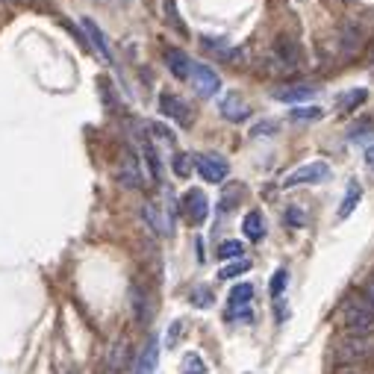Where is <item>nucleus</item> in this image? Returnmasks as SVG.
Segmentation results:
<instances>
[{
  "label": "nucleus",
  "instance_id": "1",
  "mask_svg": "<svg viewBox=\"0 0 374 374\" xmlns=\"http://www.w3.org/2000/svg\"><path fill=\"white\" fill-rule=\"evenodd\" d=\"M342 319H345V327L353 333V336H365V333H374V309H371L368 301L348 298L342 304Z\"/></svg>",
  "mask_w": 374,
  "mask_h": 374
},
{
  "label": "nucleus",
  "instance_id": "2",
  "mask_svg": "<svg viewBox=\"0 0 374 374\" xmlns=\"http://www.w3.org/2000/svg\"><path fill=\"white\" fill-rule=\"evenodd\" d=\"M333 171L327 163H307L301 168H295L286 174V180H283V189H295V186H309V183H324L330 180Z\"/></svg>",
  "mask_w": 374,
  "mask_h": 374
},
{
  "label": "nucleus",
  "instance_id": "3",
  "mask_svg": "<svg viewBox=\"0 0 374 374\" xmlns=\"http://www.w3.org/2000/svg\"><path fill=\"white\" fill-rule=\"evenodd\" d=\"M189 83L194 86V92H198L201 97H215L221 92V77L215 74L209 65H204V62H192Z\"/></svg>",
  "mask_w": 374,
  "mask_h": 374
},
{
  "label": "nucleus",
  "instance_id": "4",
  "mask_svg": "<svg viewBox=\"0 0 374 374\" xmlns=\"http://www.w3.org/2000/svg\"><path fill=\"white\" fill-rule=\"evenodd\" d=\"M194 168H198V174L204 177L207 183H224L227 177V160L219 153H198L194 156Z\"/></svg>",
  "mask_w": 374,
  "mask_h": 374
},
{
  "label": "nucleus",
  "instance_id": "5",
  "mask_svg": "<svg viewBox=\"0 0 374 374\" xmlns=\"http://www.w3.org/2000/svg\"><path fill=\"white\" fill-rule=\"evenodd\" d=\"M183 212H186L189 224L201 227V224L209 219V198H207L201 189H189V192L183 194Z\"/></svg>",
  "mask_w": 374,
  "mask_h": 374
},
{
  "label": "nucleus",
  "instance_id": "6",
  "mask_svg": "<svg viewBox=\"0 0 374 374\" xmlns=\"http://www.w3.org/2000/svg\"><path fill=\"white\" fill-rule=\"evenodd\" d=\"M219 112H221V118H227L230 124H242V121L251 118V104L239 92H227L219 101Z\"/></svg>",
  "mask_w": 374,
  "mask_h": 374
},
{
  "label": "nucleus",
  "instance_id": "7",
  "mask_svg": "<svg viewBox=\"0 0 374 374\" xmlns=\"http://www.w3.org/2000/svg\"><path fill=\"white\" fill-rule=\"evenodd\" d=\"M333 353H336V360H342V363H357V360H365L371 353V342L363 336H345L336 342Z\"/></svg>",
  "mask_w": 374,
  "mask_h": 374
},
{
  "label": "nucleus",
  "instance_id": "8",
  "mask_svg": "<svg viewBox=\"0 0 374 374\" xmlns=\"http://www.w3.org/2000/svg\"><path fill=\"white\" fill-rule=\"evenodd\" d=\"M160 109H163V115H168L171 121H177L180 127H192V121H194V115H192L189 104L180 101V97L171 94V92H163V94H160Z\"/></svg>",
  "mask_w": 374,
  "mask_h": 374
},
{
  "label": "nucleus",
  "instance_id": "9",
  "mask_svg": "<svg viewBox=\"0 0 374 374\" xmlns=\"http://www.w3.org/2000/svg\"><path fill=\"white\" fill-rule=\"evenodd\" d=\"M142 215H145V221H148V227H150L153 233L171 236V230H174V215L165 212L156 201H148V204L142 207Z\"/></svg>",
  "mask_w": 374,
  "mask_h": 374
},
{
  "label": "nucleus",
  "instance_id": "10",
  "mask_svg": "<svg viewBox=\"0 0 374 374\" xmlns=\"http://www.w3.org/2000/svg\"><path fill=\"white\" fill-rule=\"evenodd\" d=\"M163 59H165V68L171 71L174 80H189V74H192V59L186 50L180 48H165L163 50Z\"/></svg>",
  "mask_w": 374,
  "mask_h": 374
},
{
  "label": "nucleus",
  "instance_id": "11",
  "mask_svg": "<svg viewBox=\"0 0 374 374\" xmlns=\"http://www.w3.org/2000/svg\"><path fill=\"white\" fill-rule=\"evenodd\" d=\"M156 360H160V339L150 336L142 348V353L133 363V374H153L156 371Z\"/></svg>",
  "mask_w": 374,
  "mask_h": 374
},
{
  "label": "nucleus",
  "instance_id": "12",
  "mask_svg": "<svg viewBox=\"0 0 374 374\" xmlns=\"http://www.w3.org/2000/svg\"><path fill=\"white\" fill-rule=\"evenodd\" d=\"M83 33H86V38H89V45L97 50V56L104 59V62H112V50H109V42H106V35H104V30L97 27L92 18H83Z\"/></svg>",
  "mask_w": 374,
  "mask_h": 374
},
{
  "label": "nucleus",
  "instance_id": "13",
  "mask_svg": "<svg viewBox=\"0 0 374 374\" xmlns=\"http://www.w3.org/2000/svg\"><path fill=\"white\" fill-rule=\"evenodd\" d=\"M118 180H121L127 189H139L142 186V165H139V156L136 153H124L121 168H118Z\"/></svg>",
  "mask_w": 374,
  "mask_h": 374
},
{
  "label": "nucleus",
  "instance_id": "14",
  "mask_svg": "<svg viewBox=\"0 0 374 374\" xmlns=\"http://www.w3.org/2000/svg\"><path fill=\"white\" fill-rule=\"evenodd\" d=\"M312 94H316V89H312V86H298V83L280 86V89L271 92L274 101H283V104H301V101H307V97H312Z\"/></svg>",
  "mask_w": 374,
  "mask_h": 374
},
{
  "label": "nucleus",
  "instance_id": "15",
  "mask_svg": "<svg viewBox=\"0 0 374 374\" xmlns=\"http://www.w3.org/2000/svg\"><path fill=\"white\" fill-rule=\"evenodd\" d=\"M339 48L345 56H353L363 48V30L357 24H342L339 27Z\"/></svg>",
  "mask_w": 374,
  "mask_h": 374
},
{
  "label": "nucleus",
  "instance_id": "16",
  "mask_svg": "<svg viewBox=\"0 0 374 374\" xmlns=\"http://www.w3.org/2000/svg\"><path fill=\"white\" fill-rule=\"evenodd\" d=\"M242 230L251 242H263L265 239V219H263V212L260 209H251L245 215V221H242Z\"/></svg>",
  "mask_w": 374,
  "mask_h": 374
},
{
  "label": "nucleus",
  "instance_id": "17",
  "mask_svg": "<svg viewBox=\"0 0 374 374\" xmlns=\"http://www.w3.org/2000/svg\"><path fill=\"white\" fill-rule=\"evenodd\" d=\"M130 363V345L127 342H115L112 351H109V360H106V368L109 374H118V371H124Z\"/></svg>",
  "mask_w": 374,
  "mask_h": 374
},
{
  "label": "nucleus",
  "instance_id": "18",
  "mask_svg": "<svg viewBox=\"0 0 374 374\" xmlns=\"http://www.w3.org/2000/svg\"><path fill=\"white\" fill-rule=\"evenodd\" d=\"M133 309H136V319H139L142 324L150 321V298H148V292L142 286H133Z\"/></svg>",
  "mask_w": 374,
  "mask_h": 374
},
{
  "label": "nucleus",
  "instance_id": "19",
  "mask_svg": "<svg viewBox=\"0 0 374 374\" xmlns=\"http://www.w3.org/2000/svg\"><path fill=\"white\" fill-rule=\"evenodd\" d=\"M274 53H277V59H283L286 68H295V65L301 62V48L295 45L292 38H280V42H277V50H274Z\"/></svg>",
  "mask_w": 374,
  "mask_h": 374
},
{
  "label": "nucleus",
  "instance_id": "20",
  "mask_svg": "<svg viewBox=\"0 0 374 374\" xmlns=\"http://www.w3.org/2000/svg\"><path fill=\"white\" fill-rule=\"evenodd\" d=\"M365 101H368V89H351V92L339 94V109L342 112H353V109H360Z\"/></svg>",
  "mask_w": 374,
  "mask_h": 374
},
{
  "label": "nucleus",
  "instance_id": "21",
  "mask_svg": "<svg viewBox=\"0 0 374 374\" xmlns=\"http://www.w3.org/2000/svg\"><path fill=\"white\" fill-rule=\"evenodd\" d=\"M360 201H363V189H360V183H351V186H348V194L342 198V207H339V219L345 221L348 215H351L353 209H357Z\"/></svg>",
  "mask_w": 374,
  "mask_h": 374
},
{
  "label": "nucleus",
  "instance_id": "22",
  "mask_svg": "<svg viewBox=\"0 0 374 374\" xmlns=\"http://www.w3.org/2000/svg\"><path fill=\"white\" fill-rule=\"evenodd\" d=\"M251 301H253V286H251V283H236V286L230 289V298H227L230 307H245V304H251Z\"/></svg>",
  "mask_w": 374,
  "mask_h": 374
},
{
  "label": "nucleus",
  "instance_id": "23",
  "mask_svg": "<svg viewBox=\"0 0 374 374\" xmlns=\"http://www.w3.org/2000/svg\"><path fill=\"white\" fill-rule=\"evenodd\" d=\"M171 168H174V174L180 177V180H186V177L192 174V168H194V156H189V153H174Z\"/></svg>",
  "mask_w": 374,
  "mask_h": 374
},
{
  "label": "nucleus",
  "instance_id": "24",
  "mask_svg": "<svg viewBox=\"0 0 374 374\" xmlns=\"http://www.w3.org/2000/svg\"><path fill=\"white\" fill-rule=\"evenodd\" d=\"M321 115H324L321 106H295V109L289 112L292 121H316V118H321Z\"/></svg>",
  "mask_w": 374,
  "mask_h": 374
},
{
  "label": "nucleus",
  "instance_id": "25",
  "mask_svg": "<svg viewBox=\"0 0 374 374\" xmlns=\"http://www.w3.org/2000/svg\"><path fill=\"white\" fill-rule=\"evenodd\" d=\"M286 283H289V271H286V268H277V271H274V277H271V298H274V301L283 298Z\"/></svg>",
  "mask_w": 374,
  "mask_h": 374
},
{
  "label": "nucleus",
  "instance_id": "26",
  "mask_svg": "<svg viewBox=\"0 0 374 374\" xmlns=\"http://www.w3.org/2000/svg\"><path fill=\"white\" fill-rule=\"evenodd\" d=\"M242 253H245V245L242 242H221L219 245V260H242Z\"/></svg>",
  "mask_w": 374,
  "mask_h": 374
},
{
  "label": "nucleus",
  "instance_id": "27",
  "mask_svg": "<svg viewBox=\"0 0 374 374\" xmlns=\"http://www.w3.org/2000/svg\"><path fill=\"white\" fill-rule=\"evenodd\" d=\"M248 268H251L248 260H236V263H227V265L219 271V277H221V280H233V277H239V274H245Z\"/></svg>",
  "mask_w": 374,
  "mask_h": 374
},
{
  "label": "nucleus",
  "instance_id": "28",
  "mask_svg": "<svg viewBox=\"0 0 374 374\" xmlns=\"http://www.w3.org/2000/svg\"><path fill=\"white\" fill-rule=\"evenodd\" d=\"M183 374H207L204 357H198V353H186L183 357Z\"/></svg>",
  "mask_w": 374,
  "mask_h": 374
},
{
  "label": "nucleus",
  "instance_id": "29",
  "mask_svg": "<svg viewBox=\"0 0 374 374\" xmlns=\"http://www.w3.org/2000/svg\"><path fill=\"white\" fill-rule=\"evenodd\" d=\"M239 198H242V186H233V189H230V194H227V192L221 194V204H219V209H221V212H230L236 204H239Z\"/></svg>",
  "mask_w": 374,
  "mask_h": 374
},
{
  "label": "nucleus",
  "instance_id": "30",
  "mask_svg": "<svg viewBox=\"0 0 374 374\" xmlns=\"http://www.w3.org/2000/svg\"><path fill=\"white\" fill-rule=\"evenodd\" d=\"M227 319L230 321H253V309H251V304H245V307H230L227 309Z\"/></svg>",
  "mask_w": 374,
  "mask_h": 374
},
{
  "label": "nucleus",
  "instance_id": "31",
  "mask_svg": "<svg viewBox=\"0 0 374 374\" xmlns=\"http://www.w3.org/2000/svg\"><path fill=\"white\" fill-rule=\"evenodd\" d=\"M150 136H153V142L174 145V133H171V130H165L163 124H150Z\"/></svg>",
  "mask_w": 374,
  "mask_h": 374
},
{
  "label": "nucleus",
  "instance_id": "32",
  "mask_svg": "<svg viewBox=\"0 0 374 374\" xmlns=\"http://www.w3.org/2000/svg\"><path fill=\"white\" fill-rule=\"evenodd\" d=\"M212 301H215V298H212V292L204 289V286H198V289L192 292V304H194V307H212Z\"/></svg>",
  "mask_w": 374,
  "mask_h": 374
},
{
  "label": "nucleus",
  "instance_id": "33",
  "mask_svg": "<svg viewBox=\"0 0 374 374\" xmlns=\"http://www.w3.org/2000/svg\"><path fill=\"white\" fill-rule=\"evenodd\" d=\"M371 130H374V124H371V121H363V124H357V127H351L348 139H351V142H363L365 136H371Z\"/></svg>",
  "mask_w": 374,
  "mask_h": 374
},
{
  "label": "nucleus",
  "instance_id": "34",
  "mask_svg": "<svg viewBox=\"0 0 374 374\" xmlns=\"http://www.w3.org/2000/svg\"><path fill=\"white\" fill-rule=\"evenodd\" d=\"M286 221H289L292 227H304V224H307V215H304V209H298V207H289V209H286Z\"/></svg>",
  "mask_w": 374,
  "mask_h": 374
},
{
  "label": "nucleus",
  "instance_id": "35",
  "mask_svg": "<svg viewBox=\"0 0 374 374\" xmlns=\"http://www.w3.org/2000/svg\"><path fill=\"white\" fill-rule=\"evenodd\" d=\"M274 133H277V124L274 121H263L257 127H251V136H274Z\"/></svg>",
  "mask_w": 374,
  "mask_h": 374
},
{
  "label": "nucleus",
  "instance_id": "36",
  "mask_svg": "<svg viewBox=\"0 0 374 374\" xmlns=\"http://www.w3.org/2000/svg\"><path fill=\"white\" fill-rule=\"evenodd\" d=\"M165 12H168V21H171V27H177V30H186V27H183V21H180V18H177L174 0H165Z\"/></svg>",
  "mask_w": 374,
  "mask_h": 374
},
{
  "label": "nucleus",
  "instance_id": "37",
  "mask_svg": "<svg viewBox=\"0 0 374 374\" xmlns=\"http://www.w3.org/2000/svg\"><path fill=\"white\" fill-rule=\"evenodd\" d=\"M180 330H183V324H180V321H174V324H171V336H168V348H171V345L177 342V333H180Z\"/></svg>",
  "mask_w": 374,
  "mask_h": 374
},
{
  "label": "nucleus",
  "instance_id": "38",
  "mask_svg": "<svg viewBox=\"0 0 374 374\" xmlns=\"http://www.w3.org/2000/svg\"><path fill=\"white\" fill-rule=\"evenodd\" d=\"M365 165L374 171V145H368V150H365Z\"/></svg>",
  "mask_w": 374,
  "mask_h": 374
},
{
  "label": "nucleus",
  "instance_id": "39",
  "mask_svg": "<svg viewBox=\"0 0 374 374\" xmlns=\"http://www.w3.org/2000/svg\"><path fill=\"white\" fill-rule=\"evenodd\" d=\"M368 304H371V309H374V277H371V283H368Z\"/></svg>",
  "mask_w": 374,
  "mask_h": 374
},
{
  "label": "nucleus",
  "instance_id": "40",
  "mask_svg": "<svg viewBox=\"0 0 374 374\" xmlns=\"http://www.w3.org/2000/svg\"><path fill=\"white\" fill-rule=\"evenodd\" d=\"M71 374H80V371H71Z\"/></svg>",
  "mask_w": 374,
  "mask_h": 374
},
{
  "label": "nucleus",
  "instance_id": "41",
  "mask_svg": "<svg viewBox=\"0 0 374 374\" xmlns=\"http://www.w3.org/2000/svg\"><path fill=\"white\" fill-rule=\"evenodd\" d=\"M15 4H21V0H15Z\"/></svg>",
  "mask_w": 374,
  "mask_h": 374
}]
</instances>
